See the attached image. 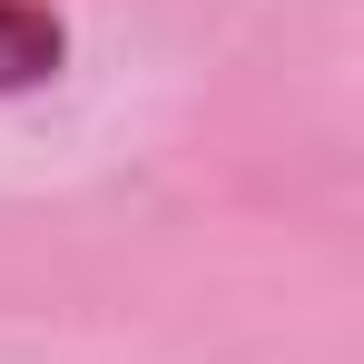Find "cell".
Here are the masks:
<instances>
[{"instance_id": "1", "label": "cell", "mask_w": 364, "mask_h": 364, "mask_svg": "<svg viewBox=\"0 0 364 364\" xmlns=\"http://www.w3.org/2000/svg\"><path fill=\"white\" fill-rule=\"evenodd\" d=\"M69 60V20L50 0H0V99H20V89H50Z\"/></svg>"}]
</instances>
